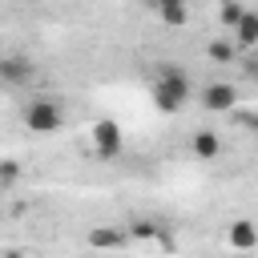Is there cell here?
<instances>
[{"label": "cell", "instance_id": "obj_8", "mask_svg": "<svg viewBox=\"0 0 258 258\" xmlns=\"http://www.w3.org/2000/svg\"><path fill=\"white\" fill-rule=\"evenodd\" d=\"M230 32H234L230 40H234L238 48H254V44H258V16H254V12H242V20H238Z\"/></svg>", "mask_w": 258, "mask_h": 258}, {"label": "cell", "instance_id": "obj_7", "mask_svg": "<svg viewBox=\"0 0 258 258\" xmlns=\"http://www.w3.org/2000/svg\"><path fill=\"white\" fill-rule=\"evenodd\" d=\"M226 242H230L234 250H254V246H258V230H254V222H250V218H238V222L226 230Z\"/></svg>", "mask_w": 258, "mask_h": 258}, {"label": "cell", "instance_id": "obj_16", "mask_svg": "<svg viewBox=\"0 0 258 258\" xmlns=\"http://www.w3.org/2000/svg\"><path fill=\"white\" fill-rule=\"evenodd\" d=\"M242 4H246V0H242Z\"/></svg>", "mask_w": 258, "mask_h": 258}, {"label": "cell", "instance_id": "obj_4", "mask_svg": "<svg viewBox=\"0 0 258 258\" xmlns=\"http://www.w3.org/2000/svg\"><path fill=\"white\" fill-rule=\"evenodd\" d=\"M93 149H97V157H101V161H113V157H121V149H125V137H121V125H117L113 117H101V121L93 125Z\"/></svg>", "mask_w": 258, "mask_h": 258}, {"label": "cell", "instance_id": "obj_1", "mask_svg": "<svg viewBox=\"0 0 258 258\" xmlns=\"http://www.w3.org/2000/svg\"><path fill=\"white\" fill-rule=\"evenodd\" d=\"M189 97H194L189 77H185L177 64H165V69L157 73V81H153V105H157L161 113H181V109L189 105Z\"/></svg>", "mask_w": 258, "mask_h": 258}, {"label": "cell", "instance_id": "obj_2", "mask_svg": "<svg viewBox=\"0 0 258 258\" xmlns=\"http://www.w3.org/2000/svg\"><path fill=\"white\" fill-rule=\"evenodd\" d=\"M20 117H24V129H32V133H40V137L64 129V109H60L52 97H32Z\"/></svg>", "mask_w": 258, "mask_h": 258}, {"label": "cell", "instance_id": "obj_11", "mask_svg": "<svg viewBox=\"0 0 258 258\" xmlns=\"http://www.w3.org/2000/svg\"><path fill=\"white\" fill-rule=\"evenodd\" d=\"M157 16H161V24L181 28V24L189 20V8H185V4H157Z\"/></svg>", "mask_w": 258, "mask_h": 258}, {"label": "cell", "instance_id": "obj_10", "mask_svg": "<svg viewBox=\"0 0 258 258\" xmlns=\"http://www.w3.org/2000/svg\"><path fill=\"white\" fill-rule=\"evenodd\" d=\"M210 60H218V64H230L234 56H238V44L230 40V36H218V40H210Z\"/></svg>", "mask_w": 258, "mask_h": 258}, {"label": "cell", "instance_id": "obj_3", "mask_svg": "<svg viewBox=\"0 0 258 258\" xmlns=\"http://www.w3.org/2000/svg\"><path fill=\"white\" fill-rule=\"evenodd\" d=\"M32 81H36L32 56H24V52L0 56V85H4V89H24V85H32Z\"/></svg>", "mask_w": 258, "mask_h": 258}, {"label": "cell", "instance_id": "obj_14", "mask_svg": "<svg viewBox=\"0 0 258 258\" xmlns=\"http://www.w3.org/2000/svg\"><path fill=\"white\" fill-rule=\"evenodd\" d=\"M4 258H28L24 250H4Z\"/></svg>", "mask_w": 258, "mask_h": 258}, {"label": "cell", "instance_id": "obj_15", "mask_svg": "<svg viewBox=\"0 0 258 258\" xmlns=\"http://www.w3.org/2000/svg\"><path fill=\"white\" fill-rule=\"evenodd\" d=\"M157 4H185V0H153V8H157Z\"/></svg>", "mask_w": 258, "mask_h": 258}, {"label": "cell", "instance_id": "obj_5", "mask_svg": "<svg viewBox=\"0 0 258 258\" xmlns=\"http://www.w3.org/2000/svg\"><path fill=\"white\" fill-rule=\"evenodd\" d=\"M202 105H206L210 113H230V109L238 105V85H230V81L206 85V89H202Z\"/></svg>", "mask_w": 258, "mask_h": 258}, {"label": "cell", "instance_id": "obj_9", "mask_svg": "<svg viewBox=\"0 0 258 258\" xmlns=\"http://www.w3.org/2000/svg\"><path fill=\"white\" fill-rule=\"evenodd\" d=\"M121 242H125V234L113 230V226H97V230H89V246H97V250H113V246H121Z\"/></svg>", "mask_w": 258, "mask_h": 258}, {"label": "cell", "instance_id": "obj_13", "mask_svg": "<svg viewBox=\"0 0 258 258\" xmlns=\"http://www.w3.org/2000/svg\"><path fill=\"white\" fill-rule=\"evenodd\" d=\"M20 177V161H12V157H0V189L4 185H12Z\"/></svg>", "mask_w": 258, "mask_h": 258}, {"label": "cell", "instance_id": "obj_12", "mask_svg": "<svg viewBox=\"0 0 258 258\" xmlns=\"http://www.w3.org/2000/svg\"><path fill=\"white\" fill-rule=\"evenodd\" d=\"M242 12H246V4H242V0H222V4H218V20L226 24V32L242 20Z\"/></svg>", "mask_w": 258, "mask_h": 258}, {"label": "cell", "instance_id": "obj_6", "mask_svg": "<svg viewBox=\"0 0 258 258\" xmlns=\"http://www.w3.org/2000/svg\"><path fill=\"white\" fill-rule=\"evenodd\" d=\"M189 149H194L198 161H218V153H222V137H218L214 129H198V133L189 137Z\"/></svg>", "mask_w": 258, "mask_h": 258}]
</instances>
